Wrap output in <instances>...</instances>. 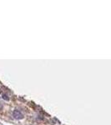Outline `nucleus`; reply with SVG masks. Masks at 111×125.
<instances>
[{"label":"nucleus","mask_w":111,"mask_h":125,"mask_svg":"<svg viewBox=\"0 0 111 125\" xmlns=\"http://www.w3.org/2000/svg\"><path fill=\"white\" fill-rule=\"evenodd\" d=\"M13 117L14 118H16V119H23V114H22L21 112H20L19 110H18V109H15V110H13Z\"/></svg>","instance_id":"obj_1"}]
</instances>
